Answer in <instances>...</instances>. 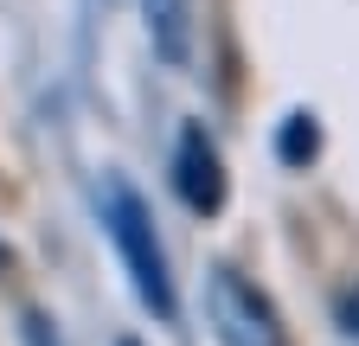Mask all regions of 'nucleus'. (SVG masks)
<instances>
[{
    "instance_id": "f257e3e1",
    "label": "nucleus",
    "mask_w": 359,
    "mask_h": 346,
    "mask_svg": "<svg viewBox=\"0 0 359 346\" xmlns=\"http://www.w3.org/2000/svg\"><path fill=\"white\" fill-rule=\"evenodd\" d=\"M97 212H103V231L122 256V270H128V289L135 301L154 314V321H173L180 314V295H173V270H167V244L154 231V212L148 199L135 193L122 173H103V186H97Z\"/></svg>"
},
{
    "instance_id": "f03ea898",
    "label": "nucleus",
    "mask_w": 359,
    "mask_h": 346,
    "mask_svg": "<svg viewBox=\"0 0 359 346\" xmlns=\"http://www.w3.org/2000/svg\"><path fill=\"white\" fill-rule=\"evenodd\" d=\"M205 314L218 346H283V321L269 308V295L244 282L238 270H212L205 276Z\"/></svg>"
},
{
    "instance_id": "7ed1b4c3",
    "label": "nucleus",
    "mask_w": 359,
    "mask_h": 346,
    "mask_svg": "<svg viewBox=\"0 0 359 346\" xmlns=\"http://www.w3.org/2000/svg\"><path fill=\"white\" fill-rule=\"evenodd\" d=\"M173 186H180V199H187L193 212H205V219L224 205V193H231V180H224V154H218V141L205 135L199 122H187L180 141H173Z\"/></svg>"
},
{
    "instance_id": "20e7f679",
    "label": "nucleus",
    "mask_w": 359,
    "mask_h": 346,
    "mask_svg": "<svg viewBox=\"0 0 359 346\" xmlns=\"http://www.w3.org/2000/svg\"><path fill=\"white\" fill-rule=\"evenodd\" d=\"M142 26H148L154 58L167 64L193 58V0H142Z\"/></svg>"
},
{
    "instance_id": "39448f33",
    "label": "nucleus",
    "mask_w": 359,
    "mask_h": 346,
    "mask_svg": "<svg viewBox=\"0 0 359 346\" xmlns=\"http://www.w3.org/2000/svg\"><path fill=\"white\" fill-rule=\"evenodd\" d=\"M314 148H321V128H314V116H289L283 122V141H276V154L289 160V167H302V160H314Z\"/></svg>"
},
{
    "instance_id": "423d86ee",
    "label": "nucleus",
    "mask_w": 359,
    "mask_h": 346,
    "mask_svg": "<svg viewBox=\"0 0 359 346\" xmlns=\"http://www.w3.org/2000/svg\"><path fill=\"white\" fill-rule=\"evenodd\" d=\"M26 346H58V333H52L45 314H26Z\"/></svg>"
},
{
    "instance_id": "0eeeda50",
    "label": "nucleus",
    "mask_w": 359,
    "mask_h": 346,
    "mask_svg": "<svg viewBox=\"0 0 359 346\" xmlns=\"http://www.w3.org/2000/svg\"><path fill=\"white\" fill-rule=\"evenodd\" d=\"M340 327L359 340V289H346V295H340Z\"/></svg>"
}]
</instances>
